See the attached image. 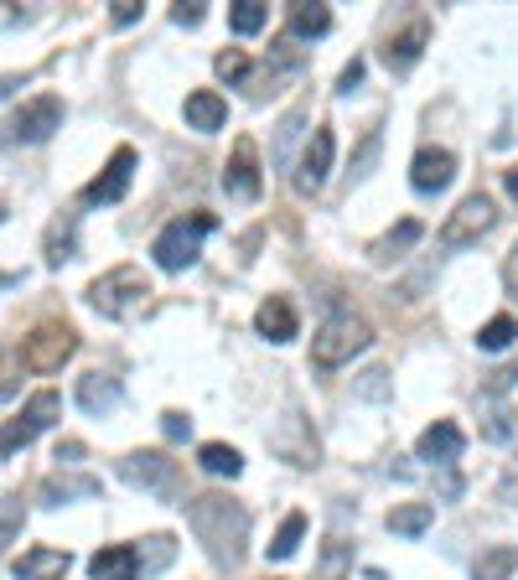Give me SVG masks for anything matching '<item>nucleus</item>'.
Listing matches in <instances>:
<instances>
[{"label": "nucleus", "mask_w": 518, "mask_h": 580, "mask_svg": "<svg viewBox=\"0 0 518 580\" xmlns=\"http://www.w3.org/2000/svg\"><path fill=\"white\" fill-rule=\"evenodd\" d=\"M187 508V524L192 534L203 539L207 560L218 565V570H234V565L244 560V539H249V513L234 503V497L224 493H203L192 497V503H182Z\"/></svg>", "instance_id": "nucleus-1"}, {"label": "nucleus", "mask_w": 518, "mask_h": 580, "mask_svg": "<svg viewBox=\"0 0 518 580\" xmlns=\"http://www.w3.org/2000/svg\"><path fill=\"white\" fill-rule=\"evenodd\" d=\"M374 342V326L363 322V316H353V311H332L327 322L316 326V337H311V363L316 368H343V363H353Z\"/></svg>", "instance_id": "nucleus-2"}, {"label": "nucleus", "mask_w": 518, "mask_h": 580, "mask_svg": "<svg viewBox=\"0 0 518 580\" xmlns=\"http://www.w3.org/2000/svg\"><path fill=\"white\" fill-rule=\"evenodd\" d=\"M218 228V218L213 213H192V218H176V223H166L161 234H155V244H151V255H155V265L166 275H176V270H187V265H197V255H203V239Z\"/></svg>", "instance_id": "nucleus-3"}, {"label": "nucleus", "mask_w": 518, "mask_h": 580, "mask_svg": "<svg viewBox=\"0 0 518 580\" xmlns=\"http://www.w3.org/2000/svg\"><path fill=\"white\" fill-rule=\"evenodd\" d=\"M145 296H151L145 270H136V265H115V270H104L99 280L88 286V307L104 311V316H130V311L145 307Z\"/></svg>", "instance_id": "nucleus-4"}, {"label": "nucleus", "mask_w": 518, "mask_h": 580, "mask_svg": "<svg viewBox=\"0 0 518 580\" xmlns=\"http://www.w3.org/2000/svg\"><path fill=\"white\" fill-rule=\"evenodd\" d=\"M57 415H63V394L57 389H36L26 405H21L17 420H6L0 426V457H17V451H26V445L42 436V430L57 426Z\"/></svg>", "instance_id": "nucleus-5"}, {"label": "nucleus", "mask_w": 518, "mask_h": 580, "mask_svg": "<svg viewBox=\"0 0 518 580\" xmlns=\"http://www.w3.org/2000/svg\"><path fill=\"white\" fill-rule=\"evenodd\" d=\"M120 477L130 487H140V493L166 497V503L182 497V466L166 451H130V457H120Z\"/></svg>", "instance_id": "nucleus-6"}, {"label": "nucleus", "mask_w": 518, "mask_h": 580, "mask_svg": "<svg viewBox=\"0 0 518 580\" xmlns=\"http://www.w3.org/2000/svg\"><path fill=\"white\" fill-rule=\"evenodd\" d=\"M73 353H78V332L63 322H42L32 337L21 342L17 358H21V368H32V374H57Z\"/></svg>", "instance_id": "nucleus-7"}, {"label": "nucleus", "mask_w": 518, "mask_h": 580, "mask_svg": "<svg viewBox=\"0 0 518 580\" xmlns=\"http://www.w3.org/2000/svg\"><path fill=\"white\" fill-rule=\"evenodd\" d=\"M493 223H498V207H493V197L472 192V197H462V203H456V213L441 223V244H446V249H472L483 234H493Z\"/></svg>", "instance_id": "nucleus-8"}, {"label": "nucleus", "mask_w": 518, "mask_h": 580, "mask_svg": "<svg viewBox=\"0 0 518 580\" xmlns=\"http://www.w3.org/2000/svg\"><path fill=\"white\" fill-rule=\"evenodd\" d=\"M63 130V99L57 94H36V99H26L11 115V140L17 146H42V140H52Z\"/></svg>", "instance_id": "nucleus-9"}, {"label": "nucleus", "mask_w": 518, "mask_h": 580, "mask_svg": "<svg viewBox=\"0 0 518 580\" xmlns=\"http://www.w3.org/2000/svg\"><path fill=\"white\" fill-rule=\"evenodd\" d=\"M130 176H136V151L130 146H120V151L104 161V171L88 182L84 192H78V203L84 207H104V203H120L125 192H130Z\"/></svg>", "instance_id": "nucleus-10"}, {"label": "nucleus", "mask_w": 518, "mask_h": 580, "mask_svg": "<svg viewBox=\"0 0 518 580\" xmlns=\"http://www.w3.org/2000/svg\"><path fill=\"white\" fill-rule=\"evenodd\" d=\"M259 187H265V176H259V146L249 136L234 140V155H228L224 167V192L234 203H255Z\"/></svg>", "instance_id": "nucleus-11"}, {"label": "nucleus", "mask_w": 518, "mask_h": 580, "mask_svg": "<svg viewBox=\"0 0 518 580\" xmlns=\"http://www.w3.org/2000/svg\"><path fill=\"white\" fill-rule=\"evenodd\" d=\"M451 176H456V155L446 151V146H420L410 161V187L420 192V197H435V192L451 187Z\"/></svg>", "instance_id": "nucleus-12"}, {"label": "nucleus", "mask_w": 518, "mask_h": 580, "mask_svg": "<svg viewBox=\"0 0 518 580\" xmlns=\"http://www.w3.org/2000/svg\"><path fill=\"white\" fill-rule=\"evenodd\" d=\"M68 570H73V555L68 549H52V545L21 549L17 565H11V576L17 580H63Z\"/></svg>", "instance_id": "nucleus-13"}, {"label": "nucleus", "mask_w": 518, "mask_h": 580, "mask_svg": "<svg viewBox=\"0 0 518 580\" xmlns=\"http://www.w3.org/2000/svg\"><path fill=\"white\" fill-rule=\"evenodd\" d=\"M332 151H337V140H332L327 125H316L306 140V155H301V171H295V187L301 192H316L322 182H327V171H332Z\"/></svg>", "instance_id": "nucleus-14"}, {"label": "nucleus", "mask_w": 518, "mask_h": 580, "mask_svg": "<svg viewBox=\"0 0 518 580\" xmlns=\"http://www.w3.org/2000/svg\"><path fill=\"white\" fill-rule=\"evenodd\" d=\"M466 451V436H462V426L456 420H435L420 441H414V457L420 461H435V466H451V461Z\"/></svg>", "instance_id": "nucleus-15"}, {"label": "nucleus", "mask_w": 518, "mask_h": 580, "mask_svg": "<svg viewBox=\"0 0 518 580\" xmlns=\"http://www.w3.org/2000/svg\"><path fill=\"white\" fill-rule=\"evenodd\" d=\"M182 115H187V130H197V136H213V130H224L228 104H224V94H213V88H197V94H187Z\"/></svg>", "instance_id": "nucleus-16"}, {"label": "nucleus", "mask_w": 518, "mask_h": 580, "mask_svg": "<svg viewBox=\"0 0 518 580\" xmlns=\"http://www.w3.org/2000/svg\"><path fill=\"white\" fill-rule=\"evenodd\" d=\"M425 42H431V26H425V21H410L399 36H389V47H384V63H389V73H410L414 63H420Z\"/></svg>", "instance_id": "nucleus-17"}, {"label": "nucleus", "mask_w": 518, "mask_h": 580, "mask_svg": "<svg viewBox=\"0 0 518 580\" xmlns=\"http://www.w3.org/2000/svg\"><path fill=\"white\" fill-rule=\"evenodd\" d=\"M255 332L265 342H291L295 332H301V322H295V307L285 301V296H270V301L255 311Z\"/></svg>", "instance_id": "nucleus-18"}, {"label": "nucleus", "mask_w": 518, "mask_h": 580, "mask_svg": "<svg viewBox=\"0 0 518 580\" xmlns=\"http://www.w3.org/2000/svg\"><path fill=\"white\" fill-rule=\"evenodd\" d=\"M120 378H109V374H84L78 378V410L84 415H109V410H120Z\"/></svg>", "instance_id": "nucleus-19"}, {"label": "nucleus", "mask_w": 518, "mask_h": 580, "mask_svg": "<svg viewBox=\"0 0 518 580\" xmlns=\"http://www.w3.org/2000/svg\"><path fill=\"white\" fill-rule=\"evenodd\" d=\"M88 576L94 580H140L136 545H104L99 555L88 560Z\"/></svg>", "instance_id": "nucleus-20"}, {"label": "nucleus", "mask_w": 518, "mask_h": 580, "mask_svg": "<svg viewBox=\"0 0 518 580\" xmlns=\"http://www.w3.org/2000/svg\"><path fill=\"white\" fill-rule=\"evenodd\" d=\"M431 524H435V503H399V508H389V534H399V539H420Z\"/></svg>", "instance_id": "nucleus-21"}, {"label": "nucleus", "mask_w": 518, "mask_h": 580, "mask_svg": "<svg viewBox=\"0 0 518 580\" xmlns=\"http://www.w3.org/2000/svg\"><path fill=\"white\" fill-rule=\"evenodd\" d=\"M285 32H291L295 42H316V36L332 32V11H327V6H291Z\"/></svg>", "instance_id": "nucleus-22"}, {"label": "nucleus", "mask_w": 518, "mask_h": 580, "mask_svg": "<svg viewBox=\"0 0 518 580\" xmlns=\"http://www.w3.org/2000/svg\"><path fill=\"white\" fill-rule=\"evenodd\" d=\"M73 497H99V477H47L42 482V503L47 508H63Z\"/></svg>", "instance_id": "nucleus-23"}, {"label": "nucleus", "mask_w": 518, "mask_h": 580, "mask_svg": "<svg viewBox=\"0 0 518 580\" xmlns=\"http://www.w3.org/2000/svg\"><path fill=\"white\" fill-rule=\"evenodd\" d=\"M518 570V545H493L477 555L472 565V580H508Z\"/></svg>", "instance_id": "nucleus-24"}, {"label": "nucleus", "mask_w": 518, "mask_h": 580, "mask_svg": "<svg viewBox=\"0 0 518 580\" xmlns=\"http://www.w3.org/2000/svg\"><path fill=\"white\" fill-rule=\"evenodd\" d=\"M73 249H78V218H52L47 228V265L52 270H63V259H73Z\"/></svg>", "instance_id": "nucleus-25"}, {"label": "nucleus", "mask_w": 518, "mask_h": 580, "mask_svg": "<svg viewBox=\"0 0 518 580\" xmlns=\"http://www.w3.org/2000/svg\"><path fill=\"white\" fill-rule=\"evenodd\" d=\"M197 461H203V472H213V477H239V472H244V457L234 451V445H224V441L197 445Z\"/></svg>", "instance_id": "nucleus-26"}, {"label": "nucleus", "mask_w": 518, "mask_h": 580, "mask_svg": "<svg viewBox=\"0 0 518 580\" xmlns=\"http://www.w3.org/2000/svg\"><path fill=\"white\" fill-rule=\"evenodd\" d=\"M353 570V545H347L343 534H327V545H322V570L316 580H347Z\"/></svg>", "instance_id": "nucleus-27"}, {"label": "nucleus", "mask_w": 518, "mask_h": 580, "mask_svg": "<svg viewBox=\"0 0 518 580\" xmlns=\"http://www.w3.org/2000/svg\"><path fill=\"white\" fill-rule=\"evenodd\" d=\"M301 539H306V513H285V524L276 529V539H270V560H291L295 549H301Z\"/></svg>", "instance_id": "nucleus-28"}, {"label": "nucleus", "mask_w": 518, "mask_h": 580, "mask_svg": "<svg viewBox=\"0 0 518 580\" xmlns=\"http://www.w3.org/2000/svg\"><path fill=\"white\" fill-rule=\"evenodd\" d=\"M514 337H518V316H493V322L477 332V347H483V353H503Z\"/></svg>", "instance_id": "nucleus-29"}, {"label": "nucleus", "mask_w": 518, "mask_h": 580, "mask_svg": "<svg viewBox=\"0 0 518 580\" xmlns=\"http://www.w3.org/2000/svg\"><path fill=\"white\" fill-rule=\"evenodd\" d=\"M265 21H270V6H259V0H239V6L228 11V26L239 36H255Z\"/></svg>", "instance_id": "nucleus-30"}, {"label": "nucleus", "mask_w": 518, "mask_h": 580, "mask_svg": "<svg viewBox=\"0 0 518 580\" xmlns=\"http://www.w3.org/2000/svg\"><path fill=\"white\" fill-rule=\"evenodd\" d=\"M414 239H420V223L404 218L395 234H384V239L374 244V259H395V249H404V244H414Z\"/></svg>", "instance_id": "nucleus-31"}, {"label": "nucleus", "mask_w": 518, "mask_h": 580, "mask_svg": "<svg viewBox=\"0 0 518 580\" xmlns=\"http://www.w3.org/2000/svg\"><path fill=\"white\" fill-rule=\"evenodd\" d=\"M26 524V508H21V497H0V549L11 545Z\"/></svg>", "instance_id": "nucleus-32"}, {"label": "nucleus", "mask_w": 518, "mask_h": 580, "mask_svg": "<svg viewBox=\"0 0 518 580\" xmlns=\"http://www.w3.org/2000/svg\"><path fill=\"white\" fill-rule=\"evenodd\" d=\"M213 68H218L224 84H244V78H249V57H244L239 47H228V52H218V63H213Z\"/></svg>", "instance_id": "nucleus-33"}, {"label": "nucleus", "mask_w": 518, "mask_h": 580, "mask_svg": "<svg viewBox=\"0 0 518 580\" xmlns=\"http://www.w3.org/2000/svg\"><path fill=\"white\" fill-rule=\"evenodd\" d=\"M21 389V358L17 353H0V399H11Z\"/></svg>", "instance_id": "nucleus-34"}, {"label": "nucleus", "mask_w": 518, "mask_h": 580, "mask_svg": "<svg viewBox=\"0 0 518 580\" xmlns=\"http://www.w3.org/2000/svg\"><path fill=\"white\" fill-rule=\"evenodd\" d=\"M483 436H487V441H508V436H514V426H508V410H503V405H487Z\"/></svg>", "instance_id": "nucleus-35"}, {"label": "nucleus", "mask_w": 518, "mask_h": 580, "mask_svg": "<svg viewBox=\"0 0 518 580\" xmlns=\"http://www.w3.org/2000/svg\"><path fill=\"white\" fill-rule=\"evenodd\" d=\"M161 430H166V441H187L192 420H187L182 410H166V415H161Z\"/></svg>", "instance_id": "nucleus-36"}, {"label": "nucleus", "mask_w": 518, "mask_h": 580, "mask_svg": "<svg viewBox=\"0 0 518 580\" xmlns=\"http://www.w3.org/2000/svg\"><path fill=\"white\" fill-rule=\"evenodd\" d=\"M374 155H379V130H368V140H363V151H358V161H353V176H363V171L374 167Z\"/></svg>", "instance_id": "nucleus-37"}, {"label": "nucleus", "mask_w": 518, "mask_h": 580, "mask_svg": "<svg viewBox=\"0 0 518 580\" xmlns=\"http://www.w3.org/2000/svg\"><path fill=\"white\" fill-rule=\"evenodd\" d=\"M358 84H363V57H353V63L343 68V78H337V88H343V94H353Z\"/></svg>", "instance_id": "nucleus-38"}, {"label": "nucleus", "mask_w": 518, "mask_h": 580, "mask_svg": "<svg viewBox=\"0 0 518 580\" xmlns=\"http://www.w3.org/2000/svg\"><path fill=\"white\" fill-rule=\"evenodd\" d=\"M503 280H508V296L518 301V244L508 249V259H503Z\"/></svg>", "instance_id": "nucleus-39"}, {"label": "nucleus", "mask_w": 518, "mask_h": 580, "mask_svg": "<svg viewBox=\"0 0 518 580\" xmlns=\"http://www.w3.org/2000/svg\"><path fill=\"white\" fill-rule=\"evenodd\" d=\"M130 21H140V0H120L115 6V26H130Z\"/></svg>", "instance_id": "nucleus-40"}, {"label": "nucleus", "mask_w": 518, "mask_h": 580, "mask_svg": "<svg viewBox=\"0 0 518 580\" xmlns=\"http://www.w3.org/2000/svg\"><path fill=\"white\" fill-rule=\"evenodd\" d=\"M172 21L176 26H197V21H203V6H176Z\"/></svg>", "instance_id": "nucleus-41"}, {"label": "nucleus", "mask_w": 518, "mask_h": 580, "mask_svg": "<svg viewBox=\"0 0 518 580\" xmlns=\"http://www.w3.org/2000/svg\"><path fill=\"white\" fill-rule=\"evenodd\" d=\"M503 187H508V197H514V203H518V167L508 171V176H503Z\"/></svg>", "instance_id": "nucleus-42"}, {"label": "nucleus", "mask_w": 518, "mask_h": 580, "mask_svg": "<svg viewBox=\"0 0 518 580\" xmlns=\"http://www.w3.org/2000/svg\"><path fill=\"white\" fill-rule=\"evenodd\" d=\"M21 78H0V99H11V88H17Z\"/></svg>", "instance_id": "nucleus-43"}]
</instances>
